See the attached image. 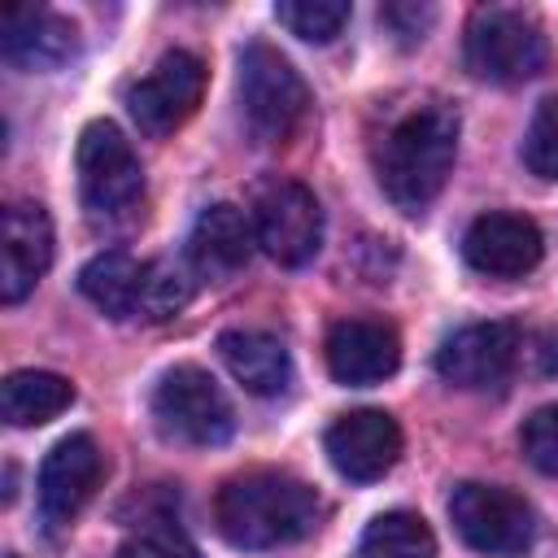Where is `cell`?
Listing matches in <instances>:
<instances>
[{
	"mask_svg": "<svg viewBox=\"0 0 558 558\" xmlns=\"http://www.w3.org/2000/svg\"><path fill=\"white\" fill-rule=\"evenodd\" d=\"M318 493L288 471H248L218 488L214 523L235 549L296 545L318 527Z\"/></svg>",
	"mask_w": 558,
	"mask_h": 558,
	"instance_id": "obj_1",
	"label": "cell"
},
{
	"mask_svg": "<svg viewBox=\"0 0 558 558\" xmlns=\"http://www.w3.org/2000/svg\"><path fill=\"white\" fill-rule=\"evenodd\" d=\"M458 157V113L445 105H418L410 109L379 144L375 153V174L384 196L401 214H423Z\"/></svg>",
	"mask_w": 558,
	"mask_h": 558,
	"instance_id": "obj_2",
	"label": "cell"
},
{
	"mask_svg": "<svg viewBox=\"0 0 558 558\" xmlns=\"http://www.w3.org/2000/svg\"><path fill=\"white\" fill-rule=\"evenodd\" d=\"M78 196L92 222H122L144 196V170L135 148L113 122H87L78 135Z\"/></svg>",
	"mask_w": 558,
	"mask_h": 558,
	"instance_id": "obj_3",
	"label": "cell"
},
{
	"mask_svg": "<svg viewBox=\"0 0 558 558\" xmlns=\"http://www.w3.org/2000/svg\"><path fill=\"white\" fill-rule=\"evenodd\" d=\"M235 87H240V113L262 144H283L310 109L305 78L270 44H248L240 52Z\"/></svg>",
	"mask_w": 558,
	"mask_h": 558,
	"instance_id": "obj_4",
	"label": "cell"
},
{
	"mask_svg": "<svg viewBox=\"0 0 558 558\" xmlns=\"http://www.w3.org/2000/svg\"><path fill=\"white\" fill-rule=\"evenodd\" d=\"M462 57H466V70L484 83H501V87L527 83L545 65V35L532 13L488 4V9H475Z\"/></svg>",
	"mask_w": 558,
	"mask_h": 558,
	"instance_id": "obj_5",
	"label": "cell"
},
{
	"mask_svg": "<svg viewBox=\"0 0 558 558\" xmlns=\"http://www.w3.org/2000/svg\"><path fill=\"white\" fill-rule=\"evenodd\" d=\"M253 231L270 262L305 266L323 244V209L314 192L296 179L270 174L253 187Z\"/></svg>",
	"mask_w": 558,
	"mask_h": 558,
	"instance_id": "obj_6",
	"label": "cell"
},
{
	"mask_svg": "<svg viewBox=\"0 0 558 558\" xmlns=\"http://www.w3.org/2000/svg\"><path fill=\"white\" fill-rule=\"evenodd\" d=\"M153 418L170 440L183 445H222L235 427L231 401L218 379L192 362L170 366L153 388Z\"/></svg>",
	"mask_w": 558,
	"mask_h": 558,
	"instance_id": "obj_7",
	"label": "cell"
},
{
	"mask_svg": "<svg viewBox=\"0 0 558 558\" xmlns=\"http://www.w3.org/2000/svg\"><path fill=\"white\" fill-rule=\"evenodd\" d=\"M449 519H453V532L475 554H488V558H514L536 536L532 506L501 484H475V480L458 484L449 497Z\"/></svg>",
	"mask_w": 558,
	"mask_h": 558,
	"instance_id": "obj_8",
	"label": "cell"
},
{
	"mask_svg": "<svg viewBox=\"0 0 558 558\" xmlns=\"http://www.w3.org/2000/svg\"><path fill=\"white\" fill-rule=\"evenodd\" d=\"M201 96H205V61L187 48H174L140 83L126 87V109L144 135H170L196 113Z\"/></svg>",
	"mask_w": 558,
	"mask_h": 558,
	"instance_id": "obj_9",
	"label": "cell"
},
{
	"mask_svg": "<svg viewBox=\"0 0 558 558\" xmlns=\"http://www.w3.org/2000/svg\"><path fill=\"white\" fill-rule=\"evenodd\" d=\"M514 357H519L514 323H471L445 336V344L436 349V371L453 388L484 392L506 384V375L514 371Z\"/></svg>",
	"mask_w": 558,
	"mask_h": 558,
	"instance_id": "obj_10",
	"label": "cell"
},
{
	"mask_svg": "<svg viewBox=\"0 0 558 558\" xmlns=\"http://www.w3.org/2000/svg\"><path fill=\"white\" fill-rule=\"evenodd\" d=\"M323 449H327L331 466L344 480L371 484V480H384L397 466L401 427H397V418L388 410H349L327 427Z\"/></svg>",
	"mask_w": 558,
	"mask_h": 558,
	"instance_id": "obj_11",
	"label": "cell"
},
{
	"mask_svg": "<svg viewBox=\"0 0 558 558\" xmlns=\"http://www.w3.org/2000/svg\"><path fill=\"white\" fill-rule=\"evenodd\" d=\"M52 266V218L35 201L4 205L0 218V301L17 305Z\"/></svg>",
	"mask_w": 558,
	"mask_h": 558,
	"instance_id": "obj_12",
	"label": "cell"
},
{
	"mask_svg": "<svg viewBox=\"0 0 558 558\" xmlns=\"http://www.w3.org/2000/svg\"><path fill=\"white\" fill-rule=\"evenodd\" d=\"M541 253H545V240L536 222L523 214H506V209L480 214L462 235L466 266L488 279H523L527 270H536Z\"/></svg>",
	"mask_w": 558,
	"mask_h": 558,
	"instance_id": "obj_13",
	"label": "cell"
},
{
	"mask_svg": "<svg viewBox=\"0 0 558 558\" xmlns=\"http://www.w3.org/2000/svg\"><path fill=\"white\" fill-rule=\"evenodd\" d=\"M100 471H105V458H100V445L87 436V432H74L65 440H57L39 466V514L48 527H65L83 506L87 497L96 493L100 484Z\"/></svg>",
	"mask_w": 558,
	"mask_h": 558,
	"instance_id": "obj_14",
	"label": "cell"
},
{
	"mask_svg": "<svg viewBox=\"0 0 558 558\" xmlns=\"http://www.w3.org/2000/svg\"><path fill=\"white\" fill-rule=\"evenodd\" d=\"M401 366V340L379 318H340L327 331V371L336 384L371 388Z\"/></svg>",
	"mask_w": 558,
	"mask_h": 558,
	"instance_id": "obj_15",
	"label": "cell"
},
{
	"mask_svg": "<svg viewBox=\"0 0 558 558\" xmlns=\"http://www.w3.org/2000/svg\"><path fill=\"white\" fill-rule=\"evenodd\" d=\"M78 52V31L70 17L39 9V4H22L9 9L0 22V57L13 70H61L70 57Z\"/></svg>",
	"mask_w": 558,
	"mask_h": 558,
	"instance_id": "obj_16",
	"label": "cell"
},
{
	"mask_svg": "<svg viewBox=\"0 0 558 558\" xmlns=\"http://www.w3.org/2000/svg\"><path fill=\"white\" fill-rule=\"evenodd\" d=\"M253 244H257L253 218H248L240 205L218 201V205L201 209V218L192 222L187 257H192V270H196V275H205V279H227V275H235V270L248 266Z\"/></svg>",
	"mask_w": 558,
	"mask_h": 558,
	"instance_id": "obj_17",
	"label": "cell"
},
{
	"mask_svg": "<svg viewBox=\"0 0 558 558\" xmlns=\"http://www.w3.org/2000/svg\"><path fill=\"white\" fill-rule=\"evenodd\" d=\"M218 357L231 371V379L253 397H279L292 384V353L270 331L231 327L218 336Z\"/></svg>",
	"mask_w": 558,
	"mask_h": 558,
	"instance_id": "obj_18",
	"label": "cell"
},
{
	"mask_svg": "<svg viewBox=\"0 0 558 558\" xmlns=\"http://www.w3.org/2000/svg\"><path fill=\"white\" fill-rule=\"evenodd\" d=\"M144 266L140 257L122 253V248H105L96 253L83 270H78V292L109 318H140V301H144Z\"/></svg>",
	"mask_w": 558,
	"mask_h": 558,
	"instance_id": "obj_19",
	"label": "cell"
},
{
	"mask_svg": "<svg viewBox=\"0 0 558 558\" xmlns=\"http://www.w3.org/2000/svg\"><path fill=\"white\" fill-rule=\"evenodd\" d=\"M74 401V384L57 371H13L0 388V414L9 427H39Z\"/></svg>",
	"mask_w": 558,
	"mask_h": 558,
	"instance_id": "obj_20",
	"label": "cell"
},
{
	"mask_svg": "<svg viewBox=\"0 0 558 558\" xmlns=\"http://www.w3.org/2000/svg\"><path fill=\"white\" fill-rule=\"evenodd\" d=\"M357 558H436L432 527L410 510L375 514L357 541Z\"/></svg>",
	"mask_w": 558,
	"mask_h": 558,
	"instance_id": "obj_21",
	"label": "cell"
},
{
	"mask_svg": "<svg viewBox=\"0 0 558 558\" xmlns=\"http://www.w3.org/2000/svg\"><path fill=\"white\" fill-rule=\"evenodd\" d=\"M275 17L305 44H331L349 22V4L344 0H279Z\"/></svg>",
	"mask_w": 558,
	"mask_h": 558,
	"instance_id": "obj_22",
	"label": "cell"
},
{
	"mask_svg": "<svg viewBox=\"0 0 558 558\" xmlns=\"http://www.w3.org/2000/svg\"><path fill=\"white\" fill-rule=\"evenodd\" d=\"M192 301V279L183 266L166 262V257H153L144 266V301H140V318L148 323H166L174 318L183 305Z\"/></svg>",
	"mask_w": 558,
	"mask_h": 558,
	"instance_id": "obj_23",
	"label": "cell"
},
{
	"mask_svg": "<svg viewBox=\"0 0 558 558\" xmlns=\"http://www.w3.org/2000/svg\"><path fill=\"white\" fill-rule=\"evenodd\" d=\"M523 166L536 179L558 183V96L536 105V113L527 122V135H523Z\"/></svg>",
	"mask_w": 558,
	"mask_h": 558,
	"instance_id": "obj_24",
	"label": "cell"
},
{
	"mask_svg": "<svg viewBox=\"0 0 558 558\" xmlns=\"http://www.w3.org/2000/svg\"><path fill=\"white\" fill-rule=\"evenodd\" d=\"M118 558H201V549L192 545V536L183 527H174L166 519H153L118 545Z\"/></svg>",
	"mask_w": 558,
	"mask_h": 558,
	"instance_id": "obj_25",
	"label": "cell"
},
{
	"mask_svg": "<svg viewBox=\"0 0 558 558\" xmlns=\"http://www.w3.org/2000/svg\"><path fill=\"white\" fill-rule=\"evenodd\" d=\"M519 445H523V458L541 475L558 480V405H541L536 414H527L523 432H519Z\"/></svg>",
	"mask_w": 558,
	"mask_h": 558,
	"instance_id": "obj_26",
	"label": "cell"
},
{
	"mask_svg": "<svg viewBox=\"0 0 558 558\" xmlns=\"http://www.w3.org/2000/svg\"><path fill=\"white\" fill-rule=\"evenodd\" d=\"M432 17H436V9L432 4H410V0H392V4H384L379 9V22L410 48V44H418L423 39V31L432 26Z\"/></svg>",
	"mask_w": 558,
	"mask_h": 558,
	"instance_id": "obj_27",
	"label": "cell"
},
{
	"mask_svg": "<svg viewBox=\"0 0 558 558\" xmlns=\"http://www.w3.org/2000/svg\"><path fill=\"white\" fill-rule=\"evenodd\" d=\"M9 558H17V554H9Z\"/></svg>",
	"mask_w": 558,
	"mask_h": 558,
	"instance_id": "obj_28",
	"label": "cell"
}]
</instances>
